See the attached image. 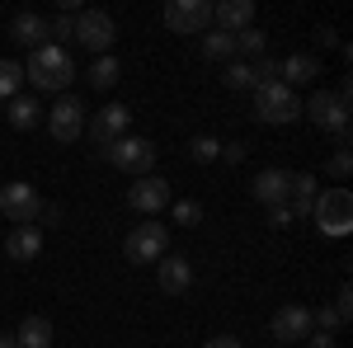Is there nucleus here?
<instances>
[{
	"label": "nucleus",
	"instance_id": "1",
	"mask_svg": "<svg viewBox=\"0 0 353 348\" xmlns=\"http://www.w3.org/2000/svg\"><path fill=\"white\" fill-rule=\"evenodd\" d=\"M24 76L38 90H52V94H66V85L76 81V61H71V52L61 48V43H43V48H33V57H28Z\"/></svg>",
	"mask_w": 353,
	"mask_h": 348
},
{
	"label": "nucleus",
	"instance_id": "2",
	"mask_svg": "<svg viewBox=\"0 0 353 348\" xmlns=\"http://www.w3.org/2000/svg\"><path fill=\"white\" fill-rule=\"evenodd\" d=\"M254 118H259V123H269V127H288V123H297V118H301L297 90H292V85H283V81L254 85Z\"/></svg>",
	"mask_w": 353,
	"mask_h": 348
},
{
	"label": "nucleus",
	"instance_id": "3",
	"mask_svg": "<svg viewBox=\"0 0 353 348\" xmlns=\"http://www.w3.org/2000/svg\"><path fill=\"white\" fill-rule=\"evenodd\" d=\"M99 161H109L113 170H123V174H151L156 170V141H146V136H118L109 146H99Z\"/></svg>",
	"mask_w": 353,
	"mask_h": 348
},
{
	"label": "nucleus",
	"instance_id": "4",
	"mask_svg": "<svg viewBox=\"0 0 353 348\" xmlns=\"http://www.w3.org/2000/svg\"><path fill=\"white\" fill-rule=\"evenodd\" d=\"M301 118H311L321 132H344L349 127V81H339V90H316L301 104Z\"/></svg>",
	"mask_w": 353,
	"mask_h": 348
},
{
	"label": "nucleus",
	"instance_id": "5",
	"mask_svg": "<svg viewBox=\"0 0 353 348\" xmlns=\"http://www.w3.org/2000/svg\"><path fill=\"white\" fill-rule=\"evenodd\" d=\"M316 226H321V236H349L353 231V193L349 188H325V193H316Z\"/></svg>",
	"mask_w": 353,
	"mask_h": 348
},
{
	"label": "nucleus",
	"instance_id": "6",
	"mask_svg": "<svg viewBox=\"0 0 353 348\" xmlns=\"http://www.w3.org/2000/svg\"><path fill=\"white\" fill-rule=\"evenodd\" d=\"M113 38H118V24H113L109 10H81L76 14V43L90 48L94 57H109Z\"/></svg>",
	"mask_w": 353,
	"mask_h": 348
},
{
	"label": "nucleus",
	"instance_id": "7",
	"mask_svg": "<svg viewBox=\"0 0 353 348\" xmlns=\"http://www.w3.org/2000/svg\"><path fill=\"white\" fill-rule=\"evenodd\" d=\"M43 212V198H38V188L24 184V179H14V184L0 188V216L5 221H14V226H33Z\"/></svg>",
	"mask_w": 353,
	"mask_h": 348
},
{
	"label": "nucleus",
	"instance_id": "8",
	"mask_svg": "<svg viewBox=\"0 0 353 348\" xmlns=\"http://www.w3.org/2000/svg\"><path fill=\"white\" fill-rule=\"evenodd\" d=\"M128 259L132 264H161L165 249H170V226H161V221H141V226H132V236H128Z\"/></svg>",
	"mask_w": 353,
	"mask_h": 348
},
{
	"label": "nucleus",
	"instance_id": "9",
	"mask_svg": "<svg viewBox=\"0 0 353 348\" xmlns=\"http://www.w3.org/2000/svg\"><path fill=\"white\" fill-rule=\"evenodd\" d=\"M85 104L76 99V94H57V104L48 108V132L57 136V141H76V136L85 132Z\"/></svg>",
	"mask_w": 353,
	"mask_h": 348
},
{
	"label": "nucleus",
	"instance_id": "10",
	"mask_svg": "<svg viewBox=\"0 0 353 348\" xmlns=\"http://www.w3.org/2000/svg\"><path fill=\"white\" fill-rule=\"evenodd\" d=\"M85 127H90V136H94V146H109V141H118V136H128L132 108L128 104H104L94 118H85Z\"/></svg>",
	"mask_w": 353,
	"mask_h": 348
},
{
	"label": "nucleus",
	"instance_id": "11",
	"mask_svg": "<svg viewBox=\"0 0 353 348\" xmlns=\"http://www.w3.org/2000/svg\"><path fill=\"white\" fill-rule=\"evenodd\" d=\"M165 24L174 33H203L212 24V5L208 0H170L165 5Z\"/></svg>",
	"mask_w": 353,
	"mask_h": 348
},
{
	"label": "nucleus",
	"instance_id": "12",
	"mask_svg": "<svg viewBox=\"0 0 353 348\" xmlns=\"http://www.w3.org/2000/svg\"><path fill=\"white\" fill-rule=\"evenodd\" d=\"M128 207L141 216H156L161 207H170V184H165L161 174H141L132 188H128Z\"/></svg>",
	"mask_w": 353,
	"mask_h": 348
},
{
	"label": "nucleus",
	"instance_id": "13",
	"mask_svg": "<svg viewBox=\"0 0 353 348\" xmlns=\"http://www.w3.org/2000/svg\"><path fill=\"white\" fill-rule=\"evenodd\" d=\"M269 329H273V339H278V344H301V339L311 334V311L297 306V301H288V306H278V311H273Z\"/></svg>",
	"mask_w": 353,
	"mask_h": 348
},
{
	"label": "nucleus",
	"instance_id": "14",
	"mask_svg": "<svg viewBox=\"0 0 353 348\" xmlns=\"http://www.w3.org/2000/svg\"><path fill=\"white\" fill-rule=\"evenodd\" d=\"M212 24L221 33H231V38L254 28V0H221V5H212Z\"/></svg>",
	"mask_w": 353,
	"mask_h": 348
},
{
	"label": "nucleus",
	"instance_id": "15",
	"mask_svg": "<svg viewBox=\"0 0 353 348\" xmlns=\"http://www.w3.org/2000/svg\"><path fill=\"white\" fill-rule=\"evenodd\" d=\"M250 198L264 203V207H278L288 203V170H259L254 184H250Z\"/></svg>",
	"mask_w": 353,
	"mask_h": 348
},
{
	"label": "nucleus",
	"instance_id": "16",
	"mask_svg": "<svg viewBox=\"0 0 353 348\" xmlns=\"http://www.w3.org/2000/svg\"><path fill=\"white\" fill-rule=\"evenodd\" d=\"M156 278H161V292H170V296H179V292H189V283H193V264L189 259H170L165 254L161 264H156Z\"/></svg>",
	"mask_w": 353,
	"mask_h": 348
},
{
	"label": "nucleus",
	"instance_id": "17",
	"mask_svg": "<svg viewBox=\"0 0 353 348\" xmlns=\"http://www.w3.org/2000/svg\"><path fill=\"white\" fill-rule=\"evenodd\" d=\"M5 254H10L14 264L38 259V254H43V231H38V226H14V231H10V240H5Z\"/></svg>",
	"mask_w": 353,
	"mask_h": 348
},
{
	"label": "nucleus",
	"instance_id": "18",
	"mask_svg": "<svg viewBox=\"0 0 353 348\" xmlns=\"http://www.w3.org/2000/svg\"><path fill=\"white\" fill-rule=\"evenodd\" d=\"M316 76H321V61L311 52H288L278 61V81L283 85H306V81H316Z\"/></svg>",
	"mask_w": 353,
	"mask_h": 348
},
{
	"label": "nucleus",
	"instance_id": "19",
	"mask_svg": "<svg viewBox=\"0 0 353 348\" xmlns=\"http://www.w3.org/2000/svg\"><path fill=\"white\" fill-rule=\"evenodd\" d=\"M14 344L19 348H52L57 344V329L48 316H24L19 329H14Z\"/></svg>",
	"mask_w": 353,
	"mask_h": 348
},
{
	"label": "nucleus",
	"instance_id": "20",
	"mask_svg": "<svg viewBox=\"0 0 353 348\" xmlns=\"http://www.w3.org/2000/svg\"><path fill=\"white\" fill-rule=\"evenodd\" d=\"M288 212L292 216H311V207H316V174H288Z\"/></svg>",
	"mask_w": 353,
	"mask_h": 348
},
{
	"label": "nucleus",
	"instance_id": "21",
	"mask_svg": "<svg viewBox=\"0 0 353 348\" xmlns=\"http://www.w3.org/2000/svg\"><path fill=\"white\" fill-rule=\"evenodd\" d=\"M10 33H14V43H28V48H43V38H48V19H43V14H33V10H24V14H14V24H10Z\"/></svg>",
	"mask_w": 353,
	"mask_h": 348
},
{
	"label": "nucleus",
	"instance_id": "22",
	"mask_svg": "<svg viewBox=\"0 0 353 348\" xmlns=\"http://www.w3.org/2000/svg\"><path fill=\"white\" fill-rule=\"evenodd\" d=\"M5 113H10V127H14V132H28V127H38V123H43V108H38V99H24V94H14Z\"/></svg>",
	"mask_w": 353,
	"mask_h": 348
},
{
	"label": "nucleus",
	"instance_id": "23",
	"mask_svg": "<svg viewBox=\"0 0 353 348\" xmlns=\"http://www.w3.org/2000/svg\"><path fill=\"white\" fill-rule=\"evenodd\" d=\"M118 76H123V66H118L113 57H94V61H90V71H85V81L94 85V90H113Z\"/></svg>",
	"mask_w": 353,
	"mask_h": 348
},
{
	"label": "nucleus",
	"instance_id": "24",
	"mask_svg": "<svg viewBox=\"0 0 353 348\" xmlns=\"http://www.w3.org/2000/svg\"><path fill=\"white\" fill-rule=\"evenodd\" d=\"M19 90H24V66H19V61H10V57H0V99L10 104Z\"/></svg>",
	"mask_w": 353,
	"mask_h": 348
},
{
	"label": "nucleus",
	"instance_id": "25",
	"mask_svg": "<svg viewBox=\"0 0 353 348\" xmlns=\"http://www.w3.org/2000/svg\"><path fill=\"white\" fill-rule=\"evenodd\" d=\"M203 57H208V61H231V57H236V38L217 28L212 38H203Z\"/></svg>",
	"mask_w": 353,
	"mask_h": 348
},
{
	"label": "nucleus",
	"instance_id": "26",
	"mask_svg": "<svg viewBox=\"0 0 353 348\" xmlns=\"http://www.w3.org/2000/svg\"><path fill=\"white\" fill-rule=\"evenodd\" d=\"M264 48H269V33H264V28H245V33H236V52L241 57H254V61H259Z\"/></svg>",
	"mask_w": 353,
	"mask_h": 348
},
{
	"label": "nucleus",
	"instance_id": "27",
	"mask_svg": "<svg viewBox=\"0 0 353 348\" xmlns=\"http://www.w3.org/2000/svg\"><path fill=\"white\" fill-rule=\"evenodd\" d=\"M221 81H226V90H254V85H259V81H254V71H250V61H231Z\"/></svg>",
	"mask_w": 353,
	"mask_h": 348
},
{
	"label": "nucleus",
	"instance_id": "28",
	"mask_svg": "<svg viewBox=\"0 0 353 348\" xmlns=\"http://www.w3.org/2000/svg\"><path fill=\"white\" fill-rule=\"evenodd\" d=\"M189 156L198 165H212L221 156V141H217V136H193V141H189Z\"/></svg>",
	"mask_w": 353,
	"mask_h": 348
},
{
	"label": "nucleus",
	"instance_id": "29",
	"mask_svg": "<svg viewBox=\"0 0 353 348\" xmlns=\"http://www.w3.org/2000/svg\"><path fill=\"white\" fill-rule=\"evenodd\" d=\"M174 221H179V226H198V221H203V207H198L193 198H179V203H174Z\"/></svg>",
	"mask_w": 353,
	"mask_h": 348
},
{
	"label": "nucleus",
	"instance_id": "30",
	"mask_svg": "<svg viewBox=\"0 0 353 348\" xmlns=\"http://www.w3.org/2000/svg\"><path fill=\"white\" fill-rule=\"evenodd\" d=\"M48 38H76V14H71V10H61L52 24H48Z\"/></svg>",
	"mask_w": 353,
	"mask_h": 348
},
{
	"label": "nucleus",
	"instance_id": "31",
	"mask_svg": "<svg viewBox=\"0 0 353 348\" xmlns=\"http://www.w3.org/2000/svg\"><path fill=\"white\" fill-rule=\"evenodd\" d=\"M349 170H353V156H349V146H339L334 161H330V174H334V179H349Z\"/></svg>",
	"mask_w": 353,
	"mask_h": 348
},
{
	"label": "nucleus",
	"instance_id": "32",
	"mask_svg": "<svg viewBox=\"0 0 353 348\" xmlns=\"http://www.w3.org/2000/svg\"><path fill=\"white\" fill-rule=\"evenodd\" d=\"M311 325H321V334H330L334 325H344V320L334 316V306H321V311H311Z\"/></svg>",
	"mask_w": 353,
	"mask_h": 348
},
{
	"label": "nucleus",
	"instance_id": "33",
	"mask_svg": "<svg viewBox=\"0 0 353 348\" xmlns=\"http://www.w3.org/2000/svg\"><path fill=\"white\" fill-rule=\"evenodd\" d=\"M292 221H297V216L288 212V203H278V207H269V226H273V231H288Z\"/></svg>",
	"mask_w": 353,
	"mask_h": 348
},
{
	"label": "nucleus",
	"instance_id": "34",
	"mask_svg": "<svg viewBox=\"0 0 353 348\" xmlns=\"http://www.w3.org/2000/svg\"><path fill=\"white\" fill-rule=\"evenodd\" d=\"M334 316H339V320H349V316H353V292H349V283H344V287H339V296H334Z\"/></svg>",
	"mask_w": 353,
	"mask_h": 348
},
{
	"label": "nucleus",
	"instance_id": "35",
	"mask_svg": "<svg viewBox=\"0 0 353 348\" xmlns=\"http://www.w3.org/2000/svg\"><path fill=\"white\" fill-rule=\"evenodd\" d=\"M203 348H245V344L236 339V334H217V339H208Z\"/></svg>",
	"mask_w": 353,
	"mask_h": 348
},
{
	"label": "nucleus",
	"instance_id": "36",
	"mask_svg": "<svg viewBox=\"0 0 353 348\" xmlns=\"http://www.w3.org/2000/svg\"><path fill=\"white\" fill-rule=\"evenodd\" d=\"M221 156H226L231 165H241L245 161V146H241V141H231V146H221Z\"/></svg>",
	"mask_w": 353,
	"mask_h": 348
},
{
	"label": "nucleus",
	"instance_id": "37",
	"mask_svg": "<svg viewBox=\"0 0 353 348\" xmlns=\"http://www.w3.org/2000/svg\"><path fill=\"white\" fill-rule=\"evenodd\" d=\"M306 348H334V334H306Z\"/></svg>",
	"mask_w": 353,
	"mask_h": 348
},
{
	"label": "nucleus",
	"instance_id": "38",
	"mask_svg": "<svg viewBox=\"0 0 353 348\" xmlns=\"http://www.w3.org/2000/svg\"><path fill=\"white\" fill-rule=\"evenodd\" d=\"M316 43H321V48H334V43H339V33H334V28H316Z\"/></svg>",
	"mask_w": 353,
	"mask_h": 348
},
{
	"label": "nucleus",
	"instance_id": "39",
	"mask_svg": "<svg viewBox=\"0 0 353 348\" xmlns=\"http://www.w3.org/2000/svg\"><path fill=\"white\" fill-rule=\"evenodd\" d=\"M0 348H19V344H14V334H5V329H0Z\"/></svg>",
	"mask_w": 353,
	"mask_h": 348
}]
</instances>
